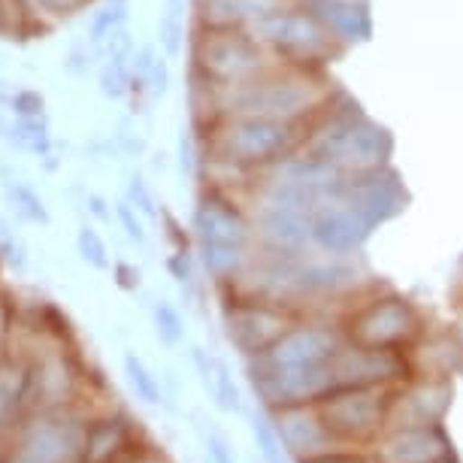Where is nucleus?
I'll return each mask as SVG.
<instances>
[{
  "instance_id": "nucleus-12",
  "label": "nucleus",
  "mask_w": 463,
  "mask_h": 463,
  "mask_svg": "<svg viewBox=\"0 0 463 463\" xmlns=\"http://www.w3.org/2000/svg\"><path fill=\"white\" fill-rule=\"evenodd\" d=\"M288 327H294V318L282 303L242 297L224 306V334L246 357L267 352Z\"/></svg>"
},
{
  "instance_id": "nucleus-16",
  "label": "nucleus",
  "mask_w": 463,
  "mask_h": 463,
  "mask_svg": "<svg viewBox=\"0 0 463 463\" xmlns=\"http://www.w3.org/2000/svg\"><path fill=\"white\" fill-rule=\"evenodd\" d=\"M309 10L345 52L373 37V13L366 0H318V4H309Z\"/></svg>"
},
{
  "instance_id": "nucleus-23",
  "label": "nucleus",
  "mask_w": 463,
  "mask_h": 463,
  "mask_svg": "<svg viewBox=\"0 0 463 463\" xmlns=\"http://www.w3.org/2000/svg\"><path fill=\"white\" fill-rule=\"evenodd\" d=\"M76 246H80V255L89 267L94 269H107L109 267V251H107V242L91 224H82L80 233H76Z\"/></svg>"
},
{
  "instance_id": "nucleus-13",
  "label": "nucleus",
  "mask_w": 463,
  "mask_h": 463,
  "mask_svg": "<svg viewBox=\"0 0 463 463\" xmlns=\"http://www.w3.org/2000/svg\"><path fill=\"white\" fill-rule=\"evenodd\" d=\"M454 397L451 379H433L421 375V382H412L409 388L391 397L388 403V424L391 430H406V427H436L442 415L449 412Z\"/></svg>"
},
{
  "instance_id": "nucleus-22",
  "label": "nucleus",
  "mask_w": 463,
  "mask_h": 463,
  "mask_svg": "<svg viewBox=\"0 0 463 463\" xmlns=\"http://www.w3.org/2000/svg\"><path fill=\"white\" fill-rule=\"evenodd\" d=\"M158 40L167 55H179L182 52V40H185V0H167V10H164L158 28Z\"/></svg>"
},
{
  "instance_id": "nucleus-38",
  "label": "nucleus",
  "mask_w": 463,
  "mask_h": 463,
  "mask_svg": "<svg viewBox=\"0 0 463 463\" xmlns=\"http://www.w3.org/2000/svg\"><path fill=\"white\" fill-rule=\"evenodd\" d=\"M294 4H306V6H309V4H318V0H294Z\"/></svg>"
},
{
  "instance_id": "nucleus-7",
  "label": "nucleus",
  "mask_w": 463,
  "mask_h": 463,
  "mask_svg": "<svg viewBox=\"0 0 463 463\" xmlns=\"http://www.w3.org/2000/svg\"><path fill=\"white\" fill-rule=\"evenodd\" d=\"M388 403L384 388H330L316 400L321 421L336 442L373 439L388 421Z\"/></svg>"
},
{
  "instance_id": "nucleus-18",
  "label": "nucleus",
  "mask_w": 463,
  "mask_h": 463,
  "mask_svg": "<svg viewBox=\"0 0 463 463\" xmlns=\"http://www.w3.org/2000/svg\"><path fill=\"white\" fill-rule=\"evenodd\" d=\"M0 130H4L6 137H10V143H15L19 148L31 155H40V158H49L52 155V137H49V128L43 116H15L10 125L6 121H0Z\"/></svg>"
},
{
  "instance_id": "nucleus-10",
  "label": "nucleus",
  "mask_w": 463,
  "mask_h": 463,
  "mask_svg": "<svg viewBox=\"0 0 463 463\" xmlns=\"http://www.w3.org/2000/svg\"><path fill=\"white\" fill-rule=\"evenodd\" d=\"M421 336V316L406 297L384 294L364 303L345 321V339L361 345L403 348Z\"/></svg>"
},
{
  "instance_id": "nucleus-20",
  "label": "nucleus",
  "mask_w": 463,
  "mask_h": 463,
  "mask_svg": "<svg viewBox=\"0 0 463 463\" xmlns=\"http://www.w3.org/2000/svg\"><path fill=\"white\" fill-rule=\"evenodd\" d=\"M4 194H6V203H10L15 209V215H22L24 222L49 224V209L31 185H24V182H6Z\"/></svg>"
},
{
  "instance_id": "nucleus-35",
  "label": "nucleus",
  "mask_w": 463,
  "mask_h": 463,
  "mask_svg": "<svg viewBox=\"0 0 463 463\" xmlns=\"http://www.w3.org/2000/svg\"><path fill=\"white\" fill-rule=\"evenodd\" d=\"M118 273H121V276H128V279H121V285H125V288H137V285H139V269L118 267Z\"/></svg>"
},
{
  "instance_id": "nucleus-29",
  "label": "nucleus",
  "mask_w": 463,
  "mask_h": 463,
  "mask_svg": "<svg viewBox=\"0 0 463 463\" xmlns=\"http://www.w3.org/2000/svg\"><path fill=\"white\" fill-rule=\"evenodd\" d=\"M128 203L137 209V213H143L152 218L155 215V197H152V188H148V182L134 173L128 182Z\"/></svg>"
},
{
  "instance_id": "nucleus-33",
  "label": "nucleus",
  "mask_w": 463,
  "mask_h": 463,
  "mask_svg": "<svg viewBox=\"0 0 463 463\" xmlns=\"http://www.w3.org/2000/svg\"><path fill=\"white\" fill-rule=\"evenodd\" d=\"M306 463H379V460H366V458H354V454H325V458L306 460Z\"/></svg>"
},
{
  "instance_id": "nucleus-37",
  "label": "nucleus",
  "mask_w": 463,
  "mask_h": 463,
  "mask_svg": "<svg viewBox=\"0 0 463 463\" xmlns=\"http://www.w3.org/2000/svg\"><path fill=\"white\" fill-rule=\"evenodd\" d=\"M107 203H103V197L98 194H91V209H94V215H100V218H107V209H103Z\"/></svg>"
},
{
  "instance_id": "nucleus-5",
  "label": "nucleus",
  "mask_w": 463,
  "mask_h": 463,
  "mask_svg": "<svg viewBox=\"0 0 463 463\" xmlns=\"http://www.w3.org/2000/svg\"><path fill=\"white\" fill-rule=\"evenodd\" d=\"M282 64L246 28H203L191 31V80L213 89H231L255 80L264 70Z\"/></svg>"
},
{
  "instance_id": "nucleus-39",
  "label": "nucleus",
  "mask_w": 463,
  "mask_h": 463,
  "mask_svg": "<svg viewBox=\"0 0 463 463\" xmlns=\"http://www.w3.org/2000/svg\"><path fill=\"white\" fill-rule=\"evenodd\" d=\"M439 463H449V460H439Z\"/></svg>"
},
{
  "instance_id": "nucleus-28",
  "label": "nucleus",
  "mask_w": 463,
  "mask_h": 463,
  "mask_svg": "<svg viewBox=\"0 0 463 463\" xmlns=\"http://www.w3.org/2000/svg\"><path fill=\"white\" fill-rule=\"evenodd\" d=\"M215 397H218V406L227 409V412H233V409H240V394H237V384H233V375L227 370V364L215 361V384H213Z\"/></svg>"
},
{
  "instance_id": "nucleus-26",
  "label": "nucleus",
  "mask_w": 463,
  "mask_h": 463,
  "mask_svg": "<svg viewBox=\"0 0 463 463\" xmlns=\"http://www.w3.org/2000/svg\"><path fill=\"white\" fill-rule=\"evenodd\" d=\"M251 433H255V439H258V449L260 454H264V460L267 463H288L285 458V445L282 439H279V433H276V427H269L264 418H251Z\"/></svg>"
},
{
  "instance_id": "nucleus-3",
  "label": "nucleus",
  "mask_w": 463,
  "mask_h": 463,
  "mask_svg": "<svg viewBox=\"0 0 463 463\" xmlns=\"http://www.w3.org/2000/svg\"><path fill=\"white\" fill-rule=\"evenodd\" d=\"M300 152L327 161L345 176H366L391 167L394 137L343 94L309 125Z\"/></svg>"
},
{
  "instance_id": "nucleus-32",
  "label": "nucleus",
  "mask_w": 463,
  "mask_h": 463,
  "mask_svg": "<svg viewBox=\"0 0 463 463\" xmlns=\"http://www.w3.org/2000/svg\"><path fill=\"white\" fill-rule=\"evenodd\" d=\"M10 107H13V112L15 116H28V118H33V116H43V98L37 91H15L13 94V100H10Z\"/></svg>"
},
{
  "instance_id": "nucleus-36",
  "label": "nucleus",
  "mask_w": 463,
  "mask_h": 463,
  "mask_svg": "<svg viewBox=\"0 0 463 463\" xmlns=\"http://www.w3.org/2000/svg\"><path fill=\"white\" fill-rule=\"evenodd\" d=\"M4 343H6V306L0 303V352H4Z\"/></svg>"
},
{
  "instance_id": "nucleus-9",
  "label": "nucleus",
  "mask_w": 463,
  "mask_h": 463,
  "mask_svg": "<svg viewBox=\"0 0 463 463\" xmlns=\"http://www.w3.org/2000/svg\"><path fill=\"white\" fill-rule=\"evenodd\" d=\"M339 334L321 325H294L267 352L249 357V375L260 373H318L327 370L339 348Z\"/></svg>"
},
{
  "instance_id": "nucleus-19",
  "label": "nucleus",
  "mask_w": 463,
  "mask_h": 463,
  "mask_svg": "<svg viewBox=\"0 0 463 463\" xmlns=\"http://www.w3.org/2000/svg\"><path fill=\"white\" fill-rule=\"evenodd\" d=\"M146 85L155 98L167 94L170 85V67H167V52L158 49H143L139 55H134V85Z\"/></svg>"
},
{
  "instance_id": "nucleus-30",
  "label": "nucleus",
  "mask_w": 463,
  "mask_h": 463,
  "mask_svg": "<svg viewBox=\"0 0 463 463\" xmlns=\"http://www.w3.org/2000/svg\"><path fill=\"white\" fill-rule=\"evenodd\" d=\"M116 215H118V222H121V227H125L128 237L143 246V242H146V231H143V222H139L137 209L130 206L128 200H121V203L116 206Z\"/></svg>"
},
{
  "instance_id": "nucleus-2",
  "label": "nucleus",
  "mask_w": 463,
  "mask_h": 463,
  "mask_svg": "<svg viewBox=\"0 0 463 463\" xmlns=\"http://www.w3.org/2000/svg\"><path fill=\"white\" fill-rule=\"evenodd\" d=\"M209 173H227L249 191L251 176L303 146L309 125L264 116H218L197 125Z\"/></svg>"
},
{
  "instance_id": "nucleus-15",
  "label": "nucleus",
  "mask_w": 463,
  "mask_h": 463,
  "mask_svg": "<svg viewBox=\"0 0 463 463\" xmlns=\"http://www.w3.org/2000/svg\"><path fill=\"white\" fill-rule=\"evenodd\" d=\"M445 458H449V439L439 427L391 430L375 451L379 463H439Z\"/></svg>"
},
{
  "instance_id": "nucleus-11",
  "label": "nucleus",
  "mask_w": 463,
  "mask_h": 463,
  "mask_svg": "<svg viewBox=\"0 0 463 463\" xmlns=\"http://www.w3.org/2000/svg\"><path fill=\"white\" fill-rule=\"evenodd\" d=\"M412 373L409 354L403 348L361 345L343 339L330 357V375L334 388H388Z\"/></svg>"
},
{
  "instance_id": "nucleus-25",
  "label": "nucleus",
  "mask_w": 463,
  "mask_h": 463,
  "mask_svg": "<svg viewBox=\"0 0 463 463\" xmlns=\"http://www.w3.org/2000/svg\"><path fill=\"white\" fill-rule=\"evenodd\" d=\"M125 370L130 375V384L137 388V394L146 400V403H161V391L155 375L146 370V364L139 361L137 354H125Z\"/></svg>"
},
{
  "instance_id": "nucleus-21",
  "label": "nucleus",
  "mask_w": 463,
  "mask_h": 463,
  "mask_svg": "<svg viewBox=\"0 0 463 463\" xmlns=\"http://www.w3.org/2000/svg\"><path fill=\"white\" fill-rule=\"evenodd\" d=\"M128 13H130V0H107L91 19L89 28L91 43H107L116 31L128 28Z\"/></svg>"
},
{
  "instance_id": "nucleus-31",
  "label": "nucleus",
  "mask_w": 463,
  "mask_h": 463,
  "mask_svg": "<svg viewBox=\"0 0 463 463\" xmlns=\"http://www.w3.org/2000/svg\"><path fill=\"white\" fill-rule=\"evenodd\" d=\"M24 10L40 13V15H67L73 6L85 4V0H22Z\"/></svg>"
},
{
  "instance_id": "nucleus-8",
  "label": "nucleus",
  "mask_w": 463,
  "mask_h": 463,
  "mask_svg": "<svg viewBox=\"0 0 463 463\" xmlns=\"http://www.w3.org/2000/svg\"><path fill=\"white\" fill-rule=\"evenodd\" d=\"M373 231H379V227L348 197V182L334 197L321 200L309 213V246L312 251L327 258H348L361 251L364 242L373 237Z\"/></svg>"
},
{
  "instance_id": "nucleus-24",
  "label": "nucleus",
  "mask_w": 463,
  "mask_h": 463,
  "mask_svg": "<svg viewBox=\"0 0 463 463\" xmlns=\"http://www.w3.org/2000/svg\"><path fill=\"white\" fill-rule=\"evenodd\" d=\"M155 330H158L161 343H167V345L182 343V336H185V321H182V316L176 312V306L167 300L155 303Z\"/></svg>"
},
{
  "instance_id": "nucleus-1",
  "label": "nucleus",
  "mask_w": 463,
  "mask_h": 463,
  "mask_svg": "<svg viewBox=\"0 0 463 463\" xmlns=\"http://www.w3.org/2000/svg\"><path fill=\"white\" fill-rule=\"evenodd\" d=\"M336 98L339 91L327 70L294 64H276L255 80L231 85V89H213L206 82L191 80L197 125L218 116H264L312 125Z\"/></svg>"
},
{
  "instance_id": "nucleus-34",
  "label": "nucleus",
  "mask_w": 463,
  "mask_h": 463,
  "mask_svg": "<svg viewBox=\"0 0 463 463\" xmlns=\"http://www.w3.org/2000/svg\"><path fill=\"white\" fill-rule=\"evenodd\" d=\"M209 451H213L215 463H237L231 458V451H227V445L222 439H209Z\"/></svg>"
},
{
  "instance_id": "nucleus-4",
  "label": "nucleus",
  "mask_w": 463,
  "mask_h": 463,
  "mask_svg": "<svg viewBox=\"0 0 463 463\" xmlns=\"http://www.w3.org/2000/svg\"><path fill=\"white\" fill-rule=\"evenodd\" d=\"M255 224L251 215L222 188H209L194 206V240L206 273L222 279H237L249 264Z\"/></svg>"
},
{
  "instance_id": "nucleus-6",
  "label": "nucleus",
  "mask_w": 463,
  "mask_h": 463,
  "mask_svg": "<svg viewBox=\"0 0 463 463\" xmlns=\"http://www.w3.org/2000/svg\"><path fill=\"white\" fill-rule=\"evenodd\" d=\"M249 31L282 64L327 70L339 55H345V49L321 24L318 15L309 6L294 4V0L264 15Z\"/></svg>"
},
{
  "instance_id": "nucleus-14",
  "label": "nucleus",
  "mask_w": 463,
  "mask_h": 463,
  "mask_svg": "<svg viewBox=\"0 0 463 463\" xmlns=\"http://www.w3.org/2000/svg\"><path fill=\"white\" fill-rule=\"evenodd\" d=\"M276 433L282 439L285 451L306 460L325 458V454H330V445H336L325 421H321L316 403L282 406L276 412Z\"/></svg>"
},
{
  "instance_id": "nucleus-17",
  "label": "nucleus",
  "mask_w": 463,
  "mask_h": 463,
  "mask_svg": "<svg viewBox=\"0 0 463 463\" xmlns=\"http://www.w3.org/2000/svg\"><path fill=\"white\" fill-rule=\"evenodd\" d=\"M288 0H191L194 24L203 28H251Z\"/></svg>"
},
{
  "instance_id": "nucleus-27",
  "label": "nucleus",
  "mask_w": 463,
  "mask_h": 463,
  "mask_svg": "<svg viewBox=\"0 0 463 463\" xmlns=\"http://www.w3.org/2000/svg\"><path fill=\"white\" fill-rule=\"evenodd\" d=\"M200 164H203V148H200V134L197 130H185L182 128L179 130V170H182V176H188V179H194L197 176V170H200Z\"/></svg>"
}]
</instances>
